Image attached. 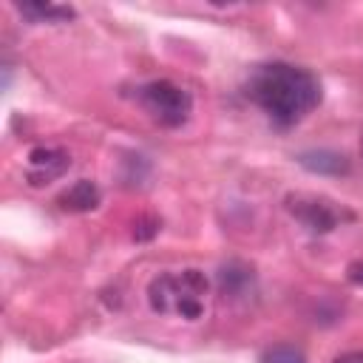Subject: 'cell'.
<instances>
[{
	"label": "cell",
	"instance_id": "obj_1",
	"mask_svg": "<svg viewBox=\"0 0 363 363\" xmlns=\"http://www.w3.org/2000/svg\"><path fill=\"white\" fill-rule=\"evenodd\" d=\"M247 99L255 102L278 128H292L306 119L323 99L320 79L292 62H264L247 79Z\"/></svg>",
	"mask_w": 363,
	"mask_h": 363
},
{
	"label": "cell",
	"instance_id": "obj_2",
	"mask_svg": "<svg viewBox=\"0 0 363 363\" xmlns=\"http://www.w3.org/2000/svg\"><path fill=\"white\" fill-rule=\"evenodd\" d=\"M207 289H210V284L201 269L162 272L147 284V303L156 315L199 320L204 315Z\"/></svg>",
	"mask_w": 363,
	"mask_h": 363
},
{
	"label": "cell",
	"instance_id": "obj_3",
	"mask_svg": "<svg viewBox=\"0 0 363 363\" xmlns=\"http://www.w3.org/2000/svg\"><path fill=\"white\" fill-rule=\"evenodd\" d=\"M136 99L145 108V113L164 128H179L193 113V96L170 79H150V82L139 85Z\"/></svg>",
	"mask_w": 363,
	"mask_h": 363
},
{
	"label": "cell",
	"instance_id": "obj_4",
	"mask_svg": "<svg viewBox=\"0 0 363 363\" xmlns=\"http://www.w3.org/2000/svg\"><path fill=\"white\" fill-rule=\"evenodd\" d=\"M284 204L295 216V221L315 235H326V233L337 230L343 221L354 218L352 210H346L343 204H337L335 199L320 196V193H289L284 199Z\"/></svg>",
	"mask_w": 363,
	"mask_h": 363
},
{
	"label": "cell",
	"instance_id": "obj_5",
	"mask_svg": "<svg viewBox=\"0 0 363 363\" xmlns=\"http://www.w3.org/2000/svg\"><path fill=\"white\" fill-rule=\"evenodd\" d=\"M68 167H71V156L65 150H60V147H34L28 153L26 179H28V184L40 187V184H48V182L60 179Z\"/></svg>",
	"mask_w": 363,
	"mask_h": 363
},
{
	"label": "cell",
	"instance_id": "obj_6",
	"mask_svg": "<svg viewBox=\"0 0 363 363\" xmlns=\"http://www.w3.org/2000/svg\"><path fill=\"white\" fill-rule=\"evenodd\" d=\"M99 201H102V193H99V187H96L94 182H88V179L74 182L68 190H62V193L57 196V204H60L62 210H68V213H88V210L99 207Z\"/></svg>",
	"mask_w": 363,
	"mask_h": 363
},
{
	"label": "cell",
	"instance_id": "obj_7",
	"mask_svg": "<svg viewBox=\"0 0 363 363\" xmlns=\"http://www.w3.org/2000/svg\"><path fill=\"white\" fill-rule=\"evenodd\" d=\"M218 286H221L224 295H233V298L250 295V289H252V269L247 264H241V261H230V264H224L218 269Z\"/></svg>",
	"mask_w": 363,
	"mask_h": 363
},
{
	"label": "cell",
	"instance_id": "obj_8",
	"mask_svg": "<svg viewBox=\"0 0 363 363\" xmlns=\"http://www.w3.org/2000/svg\"><path fill=\"white\" fill-rule=\"evenodd\" d=\"M298 162L312 173H332V176L349 173V159L335 150H306L298 156Z\"/></svg>",
	"mask_w": 363,
	"mask_h": 363
},
{
	"label": "cell",
	"instance_id": "obj_9",
	"mask_svg": "<svg viewBox=\"0 0 363 363\" xmlns=\"http://www.w3.org/2000/svg\"><path fill=\"white\" fill-rule=\"evenodd\" d=\"M17 11L31 23H68L77 17L71 6H57V3H17Z\"/></svg>",
	"mask_w": 363,
	"mask_h": 363
},
{
	"label": "cell",
	"instance_id": "obj_10",
	"mask_svg": "<svg viewBox=\"0 0 363 363\" xmlns=\"http://www.w3.org/2000/svg\"><path fill=\"white\" fill-rule=\"evenodd\" d=\"M261 363H306V354L292 343H278L264 352Z\"/></svg>",
	"mask_w": 363,
	"mask_h": 363
},
{
	"label": "cell",
	"instance_id": "obj_11",
	"mask_svg": "<svg viewBox=\"0 0 363 363\" xmlns=\"http://www.w3.org/2000/svg\"><path fill=\"white\" fill-rule=\"evenodd\" d=\"M156 233H159V218L145 216V218H139V221L133 224V238H136V241H147V238H153Z\"/></svg>",
	"mask_w": 363,
	"mask_h": 363
},
{
	"label": "cell",
	"instance_id": "obj_12",
	"mask_svg": "<svg viewBox=\"0 0 363 363\" xmlns=\"http://www.w3.org/2000/svg\"><path fill=\"white\" fill-rule=\"evenodd\" d=\"M346 278H349L352 284L363 286V258H360V261H352V264H349V269H346Z\"/></svg>",
	"mask_w": 363,
	"mask_h": 363
},
{
	"label": "cell",
	"instance_id": "obj_13",
	"mask_svg": "<svg viewBox=\"0 0 363 363\" xmlns=\"http://www.w3.org/2000/svg\"><path fill=\"white\" fill-rule=\"evenodd\" d=\"M332 363H363V352H360V349H354V352H343V354H337Z\"/></svg>",
	"mask_w": 363,
	"mask_h": 363
},
{
	"label": "cell",
	"instance_id": "obj_14",
	"mask_svg": "<svg viewBox=\"0 0 363 363\" xmlns=\"http://www.w3.org/2000/svg\"><path fill=\"white\" fill-rule=\"evenodd\" d=\"M360 156H363V139H360Z\"/></svg>",
	"mask_w": 363,
	"mask_h": 363
}]
</instances>
